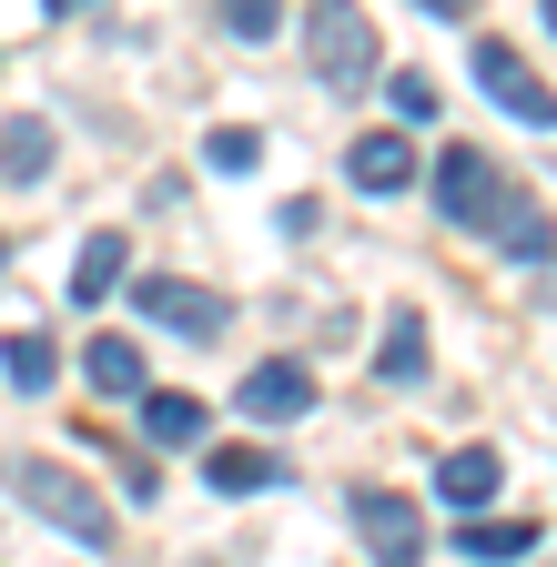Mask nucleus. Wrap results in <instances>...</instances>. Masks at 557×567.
Listing matches in <instances>:
<instances>
[{
	"label": "nucleus",
	"mask_w": 557,
	"mask_h": 567,
	"mask_svg": "<svg viewBox=\"0 0 557 567\" xmlns=\"http://www.w3.org/2000/svg\"><path fill=\"white\" fill-rule=\"evenodd\" d=\"M0 486H11L31 517H51L61 537H82V547H102V557H112V507H102V486H92V476H72L61 456H21V466H0Z\"/></svg>",
	"instance_id": "nucleus-1"
},
{
	"label": "nucleus",
	"mask_w": 557,
	"mask_h": 567,
	"mask_svg": "<svg viewBox=\"0 0 557 567\" xmlns=\"http://www.w3.org/2000/svg\"><path fill=\"white\" fill-rule=\"evenodd\" d=\"M305 61H314V82H334V92H365L385 71L375 21L355 11V0H305Z\"/></svg>",
	"instance_id": "nucleus-2"
},
{
	"label": "nucleus",
	"mask_w": 557,
	"mask_h": 567,
	"mask_svg": "<svg viewBox=\"0 0 557 567\" xmlns=\"http://www.w3.org/2000/svg\"><path fill=\"white\" fill-rule=\"evenodd\" d=\"M344 517H355V537H365L375 567H426V507H415V496L355 486V496H344Z\"/></svg>",
	"instance_id": "nucleus-3"
},
{
	"label": "nucleus",
	"mask_w": 557,
	"mask_h": 567,
	"mask_svg": "<svg viewBox=\"0 0 557 567\" xmlns=\"http://www.w3.org/2000/svg\"><path fill=\"white\" fill-rule=\"evenodd\" d=\"M436 213H446V224L456 234H486V224H497V203H507V183H497V163H486V153H466V142H456V153H436Z\"/></svg>",
	"instance_id": "nucleus-4"
},
{
	"label": "nucleus",
	"mask_w": 557,
	"mask_h": 567,
	"mask_svg": "<svg viewBox=\"0 0 557 567\" xmlns=\"http://www.w3.org/2000/svg\"><path fill=\"white\" fill-rule=\"evenodd\" d=\"M466 71H476V92L497 102L507 122H527V132H557V92L537 82V71H527L507 41H476V61H466Z\"/></svg>",
	"instance_id": "nucleus-5"
},
{
	"label": "nucleus",
	"mask_w": 557,
	"mask_h": 567,
	"mask_svg": "<svg viewBox=\"0 0 557 567\" xmlns=\"http://www.w3.org/2000/svg\"><path fill=\"white\" fill-rule=\"evenodd\" d=\"M132 305H143L153 324H173V334H193V344H214L234 324V305L214 295V284H183V274H143V284H132Z\"/></svg>",
	"instance_id": "nucleus-6"
},
{
	"label": "nucleus",
	"mask_w": 557,
	"mask_h": 567,
	"mask_svg": "<svg viewBox=\"0 0 557 567\" xmlns=\"http://www.w3.org/2000/svg\"><path fill=\"white\" fill-rule=\"evenodd\" d=\"M254 425H295V415H314V375L295 365V354H274V365H254L244 375V395H234Z\"/></svg>",
	"instance_id": "nucleus-7"
},
{
	"label": "nucleus",
	"mask_w": 557,
	"mask_h": 567,
	"mask_svg": "<svg viewBox=\"0 0 557 567\" xmlns=\"http://www.w3.org/2000/svg\"><path fill=\"white\" fill-rule=\"evenodd\" d=\"M344 173H355V193H405L415 183V142L405 132H355L344 142Z\"/></svg>",
	"instance_id": "nucleus-8"
},
{
	"label": "nucleus",
	"mask_w": 557,
	"mask_h": 567,
	"mask_svg": "<svg viewBox=\"0 0 557 567\" xmlns=\"http://www.w3.org/2000/svg\"><path fill=\"white\" fill-rule=\"evenodd\" d=\"M122 274H132V234H92V244H82V264H72V305H82V315H102V305L122 295Z\"/></svg>",
	"instance_id": "nucleus-9"
},
{
	"label": "nucleus",
	"mask_w": 557,
	"mask_h": 567,
	"mask_svg": "<svg viewBox=\"0 0 557 567\" xmlns=\"http://www.w3.org/2000/svg\"><path fill=\"white\" fill-rule=\"evenodd\" d=\"M497 486H507V466H497V446H456V456L436 466V496H446V507H456V517H476V507H486V496H497Z\"/></svg>",
	"instance_id": "nucleus-10"
},
{
	"label": "nucleus",
	"mask_w": 557,
	"mask_h": 567,
	"mask_svg": "<svg viewBox=\"0 0 557 567\" xmlns=\"http://www.w3.org/2000/svg\"><path fill=\"white\" fill-rule=\"evenodd\" d=\"M375 375H385V385H426V315H415V305L385 315V334H375Z\"/></svg>",
	"instance_id": "nucleus-11"
},
{
	"label": "nucleus",
	"mask_w": 557,
	"mask_h": 567,
	"mask_svg": "<svg viewBox=\"0 0 557 567\" xmlns=\"http://www.w3.org/2000/svg\"><path fill=\"white\" fill-rule=\"evenodd\" d=\"M486 244H497V254H517V264H557V224H547V213L537 203H497V224H486Z\"/></svg>",
	"instance_id": "nucleus-12"
},
{
	"label": "nucleus",
	"mask_w": 557,
	"mask_h": 567,
	"mask_svg": "<svg viewBox=\"0 0 557 567\" xmlns=\"http://www.w3.org/2000/svg\"><path fill=\"white\" fill-rule=\"evenodd\" d=\"M203 476H214L224 496H264V486H285V456H274V446H214Z\"/></svg>",
	"instance_id": "nucleus-13"
},
{
	"label": "nucleus",
	"mask_w": 557,
	"mask_h": 567,
	"mask_svg": "<svg viewBox=\"0 0 557 567\" xmlns=\"http://www.w3.org/2000/svg\"><path fill=\"white\" fill-rule=\"evenodd\" d=\"M82 375H92V395H143V344H132V334H92Z\"/></svg>",
	"instance_id": "nucleus-14"
},
{
	"label": "nucleus",
	"mask_w": 557,
	"mask_h": 567,
	"mask_svg": "<svg viewBox=\"0 0 557 567\" xmlns=\"http://www.w3.org/2000/svg\"><path fill=\"white\" fill-rule=\"evenodd\" d=\"M456 547H466L476 567H517V557L537 547V517H507V527H497V517H466V527H456Z\"/></svg>",
	"instance_id": "nucleus-15"
},
{
	"label": "nucleus",
	"mask_w": 557,
	"mask_h": 567,
	"mask_svg": "<svg viewBox=\"0 0 557 567\" xmlns=\"http://www.w3.org/2000/svg\"><path fill=\"white\" fill-rule=\"evenodd\" d=\"M41 173H51V122L21 112L11 132H0V183H41Z\"/></svg>",
	"instance_id": "nucleus-16"
},
{
	"label": "nucleus",
	"mask_w": 557,
	"mask_h": 567,
	"mask_svg": "<svg viewBox=\"0 0 557 567\" xmlns=\"http://www.w3.org/2000/svg\"><path fill=\"white\" fill-rule=\"evenodd\" d=\"M143 436L153 446H203V395H153L143 385Z\"/></svg>",
	"instance_id": "nucleus-17"
},
{
	"label": "nucleus",
	"mask_w": 557,
	"mask_h": 567,
	"mask_svg": "<svg viewBox=\"0 0 557 567\" xmlns=\"http://www.w3.org/2000/svg\"><path fill=\"white\" fill-rule=\"evenodd\" d=\"M0 375H11L21 395H41V385L61 375V354H51V334H11V344H0Z\"/></svg>",
	"instance_id": "nucleus-18"
},
{
	"label": "nucleus",
	"mask_w": 557,
	"mask_h": 567,
	"mask_svg": "<svg viewBox=\"0 0 557 567\" xmlns=\"http://www.w3.org/2000/svg\"><path fill=\"white\" fill-rule=\"evenodd\" d=\"M214 21L234 41H274V31H285V0H214Z\"/></svg>",
	"instance_id": "nucleus-19"
},
{
	"label": "nucleus",
	"mask_w": 557,
	"mask_h": 567,
	"mask_svg": "<svg viewBox=\"0 0 557 567\" xmlns=\"http://www.w3.org/2000/svg\"><path fill=\"white\" fill-rule=\"evenodd\" d=\"M203 163H214V173H254V163H264V132H244V122H224L214 142H203Z\"/></svg>",
	"instance_id": "nucleus-20"
},
{
	"label": "nucleus",
	"mask_w": 557,
	"mask_h": 567,
	"mask_svg": "<svg viewBox=\"0 0 557 567\" xmlns=\"http://www.w3.org/2000/svg\"><path fill=\"white\" fill-rule=\"evenodd\" d=\"M395 112L405 122H436V82H426V71H395Z\"/></svg>",
	"instance_id": "nucleus-21"
},
{
	"label": "nucleus",
	"mask_w": 557,
	"mask_h": 567,
	"mask_svg": "<svg viewBox=\"0 0 557 567\" xmlns=\"http://www.w3.org/2000/svg\"><path fill=\"white\" fill-rule=\"evenodd\" d=\"M415 11H436V21H476V0H415Z\"/></svg>",
	"instance_id": "nucleus-22"
},
{
	"label": "nucleus",
	"mask_w": 557,
	"mask_h": 567,
	"mask_svg": "<svg viewBox=\"0 0 557 567\" xmlns=\"http://www.w3.org/2000/svg\"><path fill=\"white\" fill-rule=\"evenodd\" d=\"M51 11H92V0H51Z\"/></svg>",
	"instance_id": "nucleus-23"
},
{
	"label": "nucleus",
	"mask_w": 557,
	"mask_h": 567,
	"mask_svg": "<svg viewBox=\"0 0 557 567\" xmlns=\"http://www.w3.org/2000/svg\"><path fill=\"white\" fill-rule=\"evenodd\" d=\"M547 305H557V274H547Z\"/></svg>",
	"instance_id": "nucleus-24"
},
{
	"label": "nucleus",
	"mask_w": 557,
	"mask_h": 567,
	"mask_svg": "<svg viewBox=\"0 0 557 567\" xmlns=\"http://www.w3.org/2000/svg\"><path fill=\"white\" fill-rule=\"evenodd\" d=\"M547 31H557V0H547Z\"/></svg>",
	"instance_id": "nucleus-25"
}]
</instances>
